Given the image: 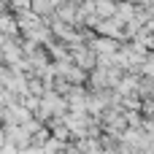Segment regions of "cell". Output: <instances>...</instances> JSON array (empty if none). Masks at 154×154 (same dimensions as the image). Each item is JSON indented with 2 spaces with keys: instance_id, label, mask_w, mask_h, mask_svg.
Segmentation results:
<instances>
[{
  "instance_id": "obj_1",
  "label": "cell",
  "mask_w": 154,
  "mask_h": 154,
  "mask_svg": "<svg viewBox=\"0 0 154 154\" xmlns=\"http://www.w3.org/2000/svg\"><path fill=\"white\" fill-rule=\"evenodd\" d=\"M97 30L103 32V35H116V38H122V22L114 16V19H108V22H97Z\"/></svg>"
},
{
  "instance_id": "obj_2",
  "label": "cell",
  "mask_w": 154,
  "mask_h": 154,
  "mask_svg": "<svg viewBox=\"0 0 154 154\" xmlns=\"http://www.w3.org/2000/svg\"><path fill=\"white\" fill-rule=\"evenodd\" d=\"M73 57H76L79 68H89V65H95V54H89L87 49H76V51H73Z\"/></svg>"
},
{
  "instance_id": "obj_3",
  "label": "cell",
  "mask_w": 154,
  "mask_h": 154,
  "mask_svg": "<svg viewBox=\"0 0 154 154\" xmlns=\"http://www.w3.org/2000/svg\"><path fill=\"white\" fill-rule=\"evenodd\" d=\"M141 3H152V0H141Z\"/></svg>"
}]
</instances>
